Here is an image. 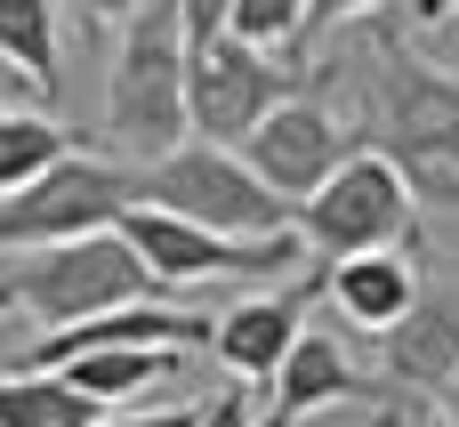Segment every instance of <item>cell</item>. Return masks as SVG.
<instances>
[{
    "label": "cell",
    "mask_w": 459,
    "mask_h": 427,
    "mask_svg": "<svg viewBox=\"0 0 459 427\" xmlns=\"http://www.w3.org/2000/svg\"><path fill=\"white\" fill-rule=\"evenodd\" d=\"M363 145L403 170L420 210L459 218V81L411 57L395 24H379L363 48Z\"/></svg>",
    "instance_id": "1"
},
{
    "label": "cell",
    "mask_w": 459,
    "mask_h": 427,
    "mask_svg": "<svg viewBox=\"0 0 459 427\" xmlns=\"http://www.w3.org/2000/svg\"><path fill=\"white\" fill-rule=\"evenodd\" d=\"M186 73H194V40H186L178 0H145V8L121 24L113 81H105V145H113L121 161L153 170V161H169V153L194 137Z\"/></svg>",
    "instance_id": "2"
},
{
    "label": "cell",
    "mask_w": 459,
    "mask_h": 427,
    "mask_svg": "<svg viewBox=\"0 0 459 427\" xmlns=\"http://www.w3.org/2000/svg\"><path fill=\"white\" fill-rule=\"evenodd\" d=\"M137 202L145 210H169L186 226H210V234H234V242H274L299 226V210L234 153V145H202L186 137L169 161L137 170Z\"/></svg>",
    "instance_id": "3"
},
{
    "label": "cell",
    "mask_w": 459,
    "mask_h": 427,
    "mask_svg": "<svg viewBox=\"0 0 459 427\" xmlns=\"http://www.w3.org/2000/svg\"><path fill=\"white\" fill-rule=\"evenodd\" d=\"M16 291V307H32L40 331H73V323H97V315H121V307H153V266L113 234H81V242H56V250H32L0 274Z\"/></svg>",
    "instance_id": "4"
},
{
    "label": "cell",
    "mask_w": 459,
    "mask_h": 427,
    "mask_svg": "<svg viewBox=\"0 0 459 427\" xmlns=\"http://www.w3.org/2000/svg\"><path fill=\"white\" fill-rule=\"evenodd\" d=\"M137 210V170L113 153H65L48 178L0 202V258H32L81 234H113Z\"/></svg>",
    "instance_id": "5"
},
{
    "label": "cell",
    "mask_w": 459,
    "mask_h": 427,
    "mask_svg": "<svg viewBox=\"0 0 459 427\" xmlns=\"http://www.w3.org/2000/svg\"><path fill=\"white\" fill-rule=\"evenodd\" d=\"M403 234H420V202L403 186V170L371 145L347 153V170L299 202V242L315 250V266H339V258H371V250H403Z\"/></svg>",
    "instance_id": "6"
},
{
    "label": "cell",
    "mask_w": 459,
    "mask_h": 427,
    "mask_svg": "<svg viewBox=\"0 0 459 427\" xmlns=\"http://www.w3.org/2000/svg\"><path fill=\"white\" fill-rule=\"evenodd\" d=\"M121 242L153 266V283H250V274L315 266L299 234H274V242H234V234L186 226V218H169V210H145V202L121 218Z\"/></svg>",
    "instance_id": "7"
},
{
    "label": "cell",
    "mask_w": 459,
    "mask_h": 427,
    "mask_svg": "<svg viewBox=\"0 0 459 427\" xmlns=\"http://www.w3.org/2000/svg\"><path fill=\"white\" fill-rule=\"evenodd\" d=\"M282 97H299V73H282L266 48H250V40H210V48H194V73H186V113H194V137L202 145H250V129L282 105Z\"/></svg>",
    "instance_id": "8"
},
{
    "label": "cell",
    "mask_w": 459,
    "mask_h": 427,
    "mask_svg": "<svg viewBox=\"0 0 459 427\" xmlns=\"http://www.w3.org/2000/svg\"><path fill=\"white\" fill-rule=\"evenodd\" d=\"M363 137H347L339 129V113L323 105V97H282L258 129H250V145H242V161L299 210V202H315L339 170H347V153H355Z\"/></svg>",
    "instance_id": "9"
},
{
    "label": "cell",
    "mask_w": 459,
    "mask_h": 427,
    "mask_svg": "<svg viewBox=\"0 0 459 427\" xmlns=\"http://www.w3.org/2000/svg\"><path fill=\"white\" fill-rule=\"evenodd\" d=\"M315 291H323V274L282 283V291H258V299H234V307L218 315L210 355H218L226 371H242V379L274 388V371H282V363H290V347L307 339V299H315Z\"/></svg>",
    "instance_id": "10"
},
{
    "label": "cell",
    "mask_w": 459,
    "mask_h": 427,
    "mask_svg": "<svg viewBox=\"0 0 459 427\" xmlns=\"http://www.w3.org/2000/svg\"><path fill=\"white\" fill-rule=\"evenodd\" d=\"M387 388H459V283H420V307L379 339Z\"/></svg>",
    "instance_id": "11"
},
{
    "label": "cell",
    "mask_w": 459,
    "mask_h": 427,
    "mask_svg": "<svg viewBox=\"0 0 459 427\" xmlns=\"http://www.w3.org/2000/svg\"><path fill=\"white\" fill-rule=\"evenodd\" d=\"M355 396H371V379L347 363V347H339L331 331H307V339L290 347V363L274 371L258 427H307L315 412H331V404H355Z\"/></svg>",
    "instance_id": "12"
},
{
    "label": "cell",
    "mask_w": 459,
    "mask_h": 427,
    "mask_svg": "<svg viewBox=\"0 0 459 427\" xmlns=\"http://www.w3.org/2000/svg\"><path fill=\"white\" fill-rule=\"evenodd\" d=\"M323 291H331V307L355 323V331H395L411 307H420V258H403V250H371V258H339V266H323Z\"/></svg>",
    "instance_id": "13"
},
{
    "label": "cell",
    "mask_w": 459,
    "mask_h": 427,
    "mask_svg": "<svg viewBox=\"0 0 459 427\" xmlns=\"http://www.w3.org/2000/svg\"><path fill=\"white\" fill-rule=\"evenodd\" d=\"M105 404L81 396L65 371H16L0 379V427H97Z\"/></svg>",
    "instance_id": "14"
},
{
    "label": "cell",
    "mask_w": 459,
    "mask_h": 427,
    "mask_svg": "<svg viewBox=\"0 0 459 427\" xmlns=\"http://www.w3.org/2000/svg\"><path fill=\"white\" fill-rule=\"evenodd\" d=\"M65 379L97 404H121V396H153L178 379V347H105V355H81L65 363Z\"/></svg>",
    "instance_id": "15"
},
{
    "label": "cell",
    "mask_w": 459,
    "mask_h": 427,
    "mask_svg": "<svg viewBox=\"0 0 459 427\" xmlns=\"http://www.w3.org/2000/svg\"><path fill=\"white\" fill-rule=\"evenodd\" d=\"M0 65L16 81H32L40 97L65 89V73H56V8L48 0H0Z\"/></svg>",
    "instance_id": "16"
},
{
    "label": "cell",
    "mask_w": 459,
    "mask_h": 427,
    "mask_svg": "<svg viewBox=\"0 0 459 427\" xmlns=\"http://www.w3.org/2000/svg\"><path fill=\"white\" fill-rule=\"evenodd\" d=\"M73 153V137L48 121V113H24V105H0V202L24 194L32 178H48L56 161Z\"/></svg>",
    "instance_id": "17"
},
{
    "label": "cell",
    "mask_w": 459,
    "mask_h": 427,
    "mask_svg": "<svg viewBox=\"0 0 459 427\" xmlns=\"http://www.w3.org/2000/svg\"><path fill=\"white\" fill-rule=\"evenodd\" d=\"M234 40L250 48H274V40H299L307 32V0H234Z\"/></svg>",
    "instance_id": "18"
},
{
    "label": "cell",
    "mask_w": 459,
    "mask_h": 427,
    "mask_svg": "<svg viewBox=\"0 0 459 427\" xmlns=\"http://www.w3.org/2000/svg\"><path fill=\"white\" fill-rule=\"evenodd\" d=\"M178 16H186V40H194V48H210V40H226L234 0H178Z\"/></svg>",
    "instance_id": "19"
},
{
    "label": "cell",
    "mask_w": 459,
    "mask_h": 427,
    "mask_svg": "<svg viewBox=\"0 0 459 427\" xmlns=\"http://www.w3.org/2000/svg\"><path fill=\"white\" fill-rule=\"evenodd\" d=\"M97 427H202L194 404H161V412H121V420H97Z\"/></svg>",
    "instance_id": "20"
},
{
    "label": "cell",
    "mask_w": 459,
    "mask_h": 427,
    "mask_svg": "<svg viewBox=\"0 0 459 427\" xmlns=\"http://www.w3.org/2000/svg\"><path fill=\"white\" fill-rule=\"evenodd\" d=\"M371 8H387V0H307V32L315 24H347V16H371Z\"/></svg>",
    "instance_id": "21"
},
{
    "label": "cell",
    "mask_w": 459,
    "mask_h": 427,
    "mask_svg": "<svg viewBox=\"0 0 459 427\" xmlns=\"http://www.w3.org/2000/svg\"><path fill=\"white\" fill-rule=\"evenodd\" d=\"M202 427H258V412H250V396H218V404H202Z\"/></svg>",
    "instance_id": "22"
},
{
    "label": "cell",
    "mask_w": 459,
    "mask_h": 427,
    "mask_svg": "<svg viewBox=\"0 0 459 427\" xmlns=\"http://www.w3.org/2000/svg\"><path fill=\"white\" fill-rule=\"evenodd\" d=\"M73 8H81V16H97V24H105V16H121V24H129L145 0H73Z\"/></svg>",
    "instance_id": "23"
},
{
    "label": "cell",
    "mask_w": 459,
    "mask_h": 427,
    "mask_svg": "<svg viewBox=\"0 0 459 427\" xmlns=\"http://www.w3.org/2000/svg\"><path fill=\"white\" fill-rule=\"evenodd\" d=\"M459 0H411V16H420V24H436V16H452Z\"/></svg>",
    "instance_id": "24"
},
{
    "label": "cell",
    "mask_w": 459,
    "mask_h": 427,
    "mask_svg": "<svg viewBox=\"0 0 459 427\" xmlns=\"http://www.w3.org/2000/svg\"><path fill=\"white\" fill-rule=\"evenodd\" d=\"M444 427H459V396H444Z\"/></svg>",
    "instance_id": "25"
},
{
    "label": "cell",
    "mask_w": 459,
    "mask_h": 427,
    "mask_svg": "<svg viewBox=\"0 0 459 427\" xmlns=\"http://www.w3.org/2000/svg\"><path fill=\"white\" fill-rule=\"evenodd\" d=\"M8 307H16V291H8V283H0V315H8Z\"/></svg>",
    "instance_id": "26"
},
{
    "label": "cell",
    "mask_w": 459,
    "mask_h": 427,
    "mask_svg": "<svg viewBox=\"0 0 459 427\" xmlns=\"http://www.w3.org/2000/svg\"><path fill=\"white\" fill-rule=\"evenodd\" d=\"M8 81H16V73H0V97H8Z\"/></svg>",
    "instance_id": "27"
},
{
    "label": "cell",
    "mask_w": 459,
    "mask_h": 427,
    "mask_svg": "<svg viewBox=\"0 0 459 427\" xmlns=\"http://www.w3.org/2000/svg\"><path fill=\"white\" fill-rule=\"evenodd\" d=\"M452 396H459V388H452Z\"/></svg>",
    "instance_id": "28"
}]
</instances>
